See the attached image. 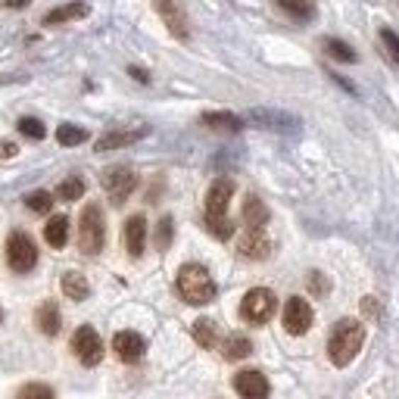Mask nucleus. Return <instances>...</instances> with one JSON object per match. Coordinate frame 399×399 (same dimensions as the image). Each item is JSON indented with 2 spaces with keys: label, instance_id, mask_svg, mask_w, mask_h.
I'll return each mask as SVG.
<instances>
[{
  "label": "nucleus",
  "instance_id": "obj_27",
  "mask_svg": "<svg viewBox=\"0 0 399 399\" xmlns=\"http://www.w3.org/2000/svg\"><path fill=\"white\" fill-rule=\"evenodd\" d=\"M325 50L331 53L334 60H340V62H356V60H359V53L353 50V47L337 41V38H325Z\"/></svg>",
  "mask_w": 399,
  "mask_h": 399
},
{
  "label": "nucleus",
  "instance_id": "obj_28",
  "mask_svg": "<svg viewBox=\"0 0 399 399\" xmlns=\"http://www.w3.org/2000/svg\"><path fill=\"white\" fill-rule=\"evenodd\" d=\"M206 231L218 240H228L234 234V225H231L228 215H206Z\"/></svg>",
  "mask_w": 399,
  "mask_h": 399
},
{
  "label": "nucleus",
  "instance_id": "obj_20",
  "mask_svg": "<svg viewBox=\"0 0 399 399\" xmlns=\"http://www.w3.org/2000/svg\"><path fill=\"white\" fill-rule=\"evenodd\" d=\"M60 287H62V293H66V300H72V303H84L91 296V284L82 271H66V275L60 278Z\"/></svg>",
  "mask_w": 399,
  "mask_h": 399
},
{
  "label": "nucleus",
  "instance_id": "obj_19",
  "mask_svg": "<svg viewBox=\"0 0 399 399\" xmlns=\"http://www.w3.org/2000/svg\"><path fill=\"white\" fill-rule=\"evenodd\" d=\"M91 13L88 4H82V0H75V4H62L57 10H50L44 16V26H62V22H75V19H84V16Z\"/></svg>",
  "mask_w": 399,
  "mask_h": 399
},
{
  "label": "nucleus",
  "instance_id": "obj_1",
  "mask_svg": "<svg viewBox=\"0 0 399 399\" xmlns=\"http://www.w3.org/2000/svg\"><path fill=\"white\" fill-rule=\"evenodd\" d=\"M362 343H365V325L356 322V318H340V322L334 325L331 337H327V359H331L337 369H347L359 356Z\"/></svg>",
  "mask_w": 399,
  "mask_h": 399
},
{
  "label": "nucleus",
  "instance_id": "obj_14",
  "mask_svg": "<svg viewBox=\"0 0 399 399\" xmlns=\"http://www.w3.org/2000/svg\"><path fill=\"white\" fill-rule=\"evenodd\" d=\"M234 197L231 178H215L206 191V215H228V203Z\"/></svg>",
  "mask_w": 399,
  "mask_h": 399
},
{
  "label": "nucleus",
  "instance_id": "obj_35",
  "mask_svg": "<svg viewBox=\"0 0 399 399\" xmlns=\"http://www.w3.org/2000/svg\"><path fill=\"white\" fill-rule=\"evenodd\" d=\"M309 291L315 296H325L327 291H331V284H327V278L322 275V271H312L309 275Z\"/></svg>",
  "mask_w": 399,
  "mask_h": 399
},
{
  "label": "nucleus",
  "instance_id": "obj_8",
  "mask_svg": "<svg viewBox=\"0 0 399 399\" xmlns=\"http://www.w3.org/2000/svg\"><path fill=\"white\" fill-rule=\"evenodd\" d=\"M72 353L78 356V362H82L84 369L100 365V359H103V340H100V334L94 331L91 325H82L72 334Z\"/></svg>",
  "mask_w": 399,
  "mask_h": 399
},
{
  "label": "nucleus",
  "instance_id": "obj_7",
  "mask_svg": "<svg viewBox=\"0 0 399 399\" xmlns=\"http://www.w3.org/2000/svg\"><path fill=\"white\" fill-rule=\"evenodd\" d=\"M103 191L109 193V200L116 203V206H122L125 200L135 193V187H137V175L131 172L128 166H109L106 172H103Z\"/></svg>",
  "mask_w": 399,
  "mask_h": 399
},
{
  "label": "nucleus",
  "instance_id": "obj_10",
  "mask_svg": "<svg viewBox=\"0 0 399 399\" xmlns=\"http://www.w3.org/2000/svg\"><path fill=\"white\" fill-rule=\"evenodd\" d=\"M312 318H315V312L303 296H291L284 306V331L293 334V337H303V334L312 327Z\"/></svg>",
  "mask_w": 399,
  "mask_h": 399
},
{
  "label": "nucleus",
  "instance_id": "obj_34",
  "mask_svg": "<svg viewBox=\"0 0 399 399\" xmlns=\"http://www.w3.org/2000/svg\"><path fill=\"white\" fill-rule=\"evenodd\" d=\"M16 393H19V396H47V399H50L53 393H57V390L47 387V384H26V387L16 390Z\"/></svg>",
  "mask_w": 399,
  "mask_h": 399
},
{
  "label": "nucleus",
  "instance_id": "obj_36",
  "mask_svg": "<svg viewBox=\"0 0 399 399\" xmlns=\"http://www.w3.org/2000/svg\"><path fill=\"white\" fill-rule=\"evenodd\" d=\"M16 153H19V147L13 140H0V159H13Z\"/></svg>",
  "mask_w": 399,
  "mask_h": 399
},
{
  "label": "nucleus",
  "instance_id": "obj_24",
  "mask_svg": "<svg viewBox=\"0 0 399 399\" xmlns=\"http://www.w3.org/2000/svg\"><path fill=\"white\" fill-rule=\"evenodd\" d=\"M193 340H197L203 349H215L218 327H215L213 318H200V322H193Z\"/></svg>",
  "mask_w": 399,
  "mask_h": 399
},
{
  "label": "nucleus",
  "instance_id": "obj_38",
  "mask_svg": "<svg viewBox=\"0 0 399 399\" xmlns=\"http://www.w3.org/2000/svg\"><path fill=\"white\" fill-rule=\"evenodd\" d=\"M28 4H31V0H6V6H10V10H26Z\"/></svg>",
  "mask_w": 399,
  "mask_h": 399
},
{
  "label": "nucleus",
  "instance_id": "obj_2",
  "mask_svg": "<svg viewBox=\"0 0 399 399\" xmlns=\"http://www.w3.org/2000/svg\"><path fill=\"white\" fill-rule=\"evenodd\" d=\"M175 287H178V293H181V300L191 303V306H206V303L215 300V281L200 262L181 265V269H178V278H175Z\"/></svg>",
  "mask_w": 399,
  "mask_h": 399
},
{
  "label": "nucleus",
  "instance_id": "obj_31",
  "mask_svg": "<svg viewBox=\"0 0 399 399\" xmlns=\"http://www.w3.org/2000/svg\"><path fill=\"white\" fill-rule=\"evenodd\" d=\"M19 131L26 135L28 140H44L47 137V128L41 119H31V116H26V119H19Z\"/></svg>",
  "mask_w": 399,
  "mask_h": 399
},
{
  "label": "nucleus",
  "instance_id": "obj_12",
  "mask_svg": "<svg viewBox=\"0 0 399 399\" xmlns=\"http://www.w3.org/2000/svg\"><path fill=\"white\" fill-rule=\"evenodd\" d=\"M122 244L128 249L131 259H140L144 256V247H147V218L144 215H131L122 228Z\"/></svg>",
  "mask_w": 399,
  "mask_h": 399
},
{
  "label": "nucleus",
  "instance_id": "obj_23",
  "mask_svg": "<svg viewBox=\"0 0 399 399\" xmlns=\"http://www.w3.org/2000/svg\"><path fill=\"white\" fill-rule=\"evenodd\" d=\"M200 122L206 125V128H215V131H240L244 128V119L234 113H203Z\"/></svg>",
  "mask_w": 399,
  "mask_h": 399
},
{
  "label": "nucleus",
  "instance_id": "obj_32",
  "mask_svg": "<svg viewBox=\"0 0 399 399\" xmlns=\"http://www.w3.org/2000/svg\"><path fill=\"white\" fill-rule=\"evenodd\" d=\"M172 228H175V225H172V218L162 215L159 218V228H156V247H159V249H166L172 244Z\"/></svg>",
  "mask_w": 399,
  "mask_h": 399
},
{
  "label": "nucleus",
  "instance_id": "obj_11",
  "mask_svg": "<svg viewBox=\"0 0 399 399\" xmlns=\"http://www.w3.org/2000/svg\"><path fill=\"white\" fill-rule=\"evenodd\" d=\"M234 390H237L240 396H247V399H262V396L271 393V384H269V378H265L262 371L247 369V371L234 374Z\"/></svg>",
  "mask_w": 399,
  "mask_h": 399
},
{
  "label": "nucleus",
  "instance_id": "obj_13",
  "mask_svg": "<svg viewBox=\"0 0 399 399\" xmlns=\"http://www.w3.org/2000/svg\"><path fill=\"white\" fill-rule=\"evenodd\" d=\"M113 349H116V356H119L122 362L135 365L147 353V340L140 337V334H135V331H119L113 337Z\"/></svg>",
  "mask_w": 399,
  "mask_h": 399
},
{
  "label": "nucleus",
  "instance_id": "obj_17",
  "mask_svg": "<svg viewBox=\"0 0 399 399\" xmlns=\"http://www.w3.org/2000/svg\"><path fill=\"white\" fill-rule=\"evenodd\" d=\"M244 225L247 231H265V225H269V206L256 193L244 200Z\"/></svg>",
  "mask_w": 399,
  "mask_h": 399
},
{
  "label": "nucleus",
  "instance_id": "obj_9",
  "mask_svg": "<svg viewBox=\"0 0 399 399\" xmlns=\"http://www.w3.org/2000/svg\"><path fill=\"white\" fill-rule=\"evenodd\" d=\"M153 6L178 41H191V19H187V10L181 0H153Z\"/></svg>",
  "mask_w": 399,
  "mask_h": 399
},
{
  "label": "nucleus",
  "instance_id": "obj_22",
  "mask_svg": "<svg viewBox=\"0 0 399 399\" xmlns=\"http://www.w3.org/2000/svg\"><path fill=\"white\" fill-rule=\"evenodd\" d=\"M249 353H253V343H249V337H244V334H228L222 343V356L228 359V362L247 359Z\"/></svg>",
  "mask_w": 399,
  "mask_h": 399
},
{
  "label": "nucleus",
  "instance_id": "obj_18",
  "mask_svg": "<svg viewBox=\"0 0 399 399\" xmlns=\"http://www.w3.org/2000/svg\"><path fill=\"white\" fill-rule=\"evenodd\" d=\"M237 249L244 259H269L271 244H269V237H265V231H247Z\"/></svg>",
  "mask_w": 399,
  "mask_h": 399
},
{
  "label": "nucleus",
  "instance_id": "obj_3",
  "mask_svg": "<svg viewBox=\"0 0 399 399\" xmlns=\"http://www.w3.org/2000/svg\"><path fill=\"white\" fill-rule=\"evenodd\" d=\"M106 244V222H103V209L97 203H88L82 209L78 218V249L84 256H97Z\"/></svg>",
  "mask_w": 399,
  "mask_h": 399
},
{
  "label": "nucleus",
  "instance_id": "obj_37",
  "mask_svg": "<svg viewBox=\"0 0 399 399\" xmlns=\"http://www.w3.org/2000/svg\"><path fill=\"white\" fill-rule=\"evenodd\" d=\"M128 72H131V75H135V78H137V82H144V84H147V82H150V75H147V72H144V69H137V66H131V69H128Z\"/></svg>",
  "mask_w": 399,
  "mask_h": 399
},
{
  "label": "nucleus",
  "instance_id": "obj_33",
  "mask_svg": "<svg viewBox=\"0 0 399 399\" xmlns=\"http://www.w3.org/2000/svg\"><path fill=\"white\" fill-rule=\"evenodd\" d=\"M381 41H384V47H387L390 57H393V62H399V35H396V31L381 28Z\"/></svg>",
  "mask_w": 399,
  "mask_h": 399
},
{
  "label": "nucleus",
  "instance_id": "obj_30",
  "mask_svg": "<svg viewBox=\"0 0 399 399\" xmlns=\"http://www.w3.org/2000/svg\"><path fill=\"white\" fill-rule=\"evenodd\" d=\"M26 206L31 209V213H50V206H53V197L47 191H31L28 197H26Z\"/></svg>",
  "mask_w": 399,
  "mask_h": 399
},
{
  "label": "nucleus",
  "instance_id": "obj_25",
  "mask_svg": "<svg viewBox=\"0 0 399 399\" xmlns=\"http://www.w3.org/2000/svg\"><path fill=\"white\" fill-rule=\"evenodd\" d=\"M275 4L287 16H293V19H300V22L315 19V6H312V0H275Z\"/></svg>",
  "mask_w": 399,
  "mask_h": 399
},
{
  "label": "nucleus",
  "instance_id": "obj_5",
  "mask_svg": "<svg viewBox=\"0 0 399 399\" xmlns=\"http://www.w3.org/2000/svg\"><path fill=\"white\" fill-rule=\"evenodd\" d=\"M278 309V296L269 291V287H253V291L244 293L240 300V318L247 325H265Z\"/></svg>",
  "mask_w": 399,
  "mask_h": 399
},
{
  "label": "nucleus",
  "instance_id": "obj_16",
  "mask_svg": "<svg viewBox=\"0 0 399 399\" xmlns=\"http://www.w3.org/2000/svg\"><path fill=\"white\" fill-rule=\"evenodd\" d=\"M35 325H38V331L44 334V337H57L60 334V325H62V315H60V306L57 303H41L35 312Z\"/></svg>",
  "mask_w": 399,
  "mask_h": 399
},
{
  "label": "nucleus",
  "instance_id": "obj_29",
  "mask_svg": "<svg viewBox=\"0 0 399 399\" xmlns=\"http://www.w3.org/2000/svg\"><path fill=\"white\" fill-rule=\"evenodd\" d=\"M57 197L60 200H66V203H72V200H82L84 197V181L82 178H66V181H60V187H57Z\"/></svg>",
  "mask_w": 399,
  "mask_h": 399
},
{
  "label": "nucleus",
  "instance_id": "obj_4",
  "mask_svg": "<svg viewBox=\"0 0 399 399\" xmlns=\"http://www.w3.org/2000/svg\"><path fill=\"white\" fill-rule=\"evenodd\" d=\"M6 265H10L16 275H28L38 265V244L31 240V234L13 231L6 237Z\"/></svg>",
  "mask_w": 399,
  "mask_h": 399
},
{
  "label": "nucleus",
  "instance_id": "obj_39",
  "mask_svg": "<svg viewBox=\"0 0 399 399\" xmlns=\"http://www.w3.org/2000/svg\"><path fill=\"white\" fill-rule=\"evenodd\" d=\"M0 322H4V309H0Z\"/></svg>",
  "mask_w": 399,
  "mask_h": 399
},
{
  "label": "nucleus",
  "instance_id": "obj_15",
  "mask_svg": "<svg viewBox=\"0 0 399 399\" xmlns=\"http://www.w3.org/2000/svg\"><path fill=\"white\" fill-rule=\"evenodd\" d=\"M140 137H147V128H116V131H106V135L97 137V153H109V150H122V147H131L137 144Z\"/></svg>",
  "mask_w": 399,
  "mask_h": 399
},
{
  "label": "nucleus",
  "instance_id": "obj_6",
  "mask_svg": "<svg viewBox=\"0 0 399 399\" xmlns=\"http://www.w3.org/2000/svg\"><path fill=\"white\" fill-rule=\"evenodd\" d=\"M247 122L259 125L265 131H278V135H296L303 128V122L296 116L284 113V109H271V106H256L247 113Z\"/></svg>",
  "mask_w": 399,
  "mask_h": 399
},
{
  "label": "nucleus",
  "instance_id": "obj_21",
  "mask_svg": "<svg viewBox=\"0 0 399 399\" xmlns=\"http://www.w3.org/2000/svg\"><path fill=\"white\" fill-rule=\"evenodd\" d=\"M69 215H50V222L44 225V240L50 244L53 249H62L69 244Z\"/></svg>",
  "mask_w": 399,
  "mask_h": 399
},
{
  "label": "nucleus",
  "instance_id": "obj_26",
  "mask_svg": "<svg viewBox=\"0 0 399 399\" xmlns=\"http://www.w3.org/2000/svg\"><path fill=\"white\" fill-rule=\"evenodd\" d=\"M57 140L62 147H78V144H84V140H88V131L78 128V125H60V128H57Z\"/></svg>",
  "mask_w": 399,
  "mask_h": 399
}]
</instances>
